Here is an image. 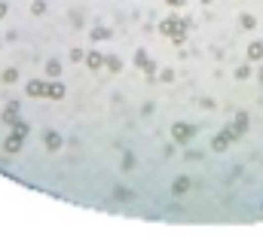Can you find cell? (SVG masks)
Returning <instances> with one entry per match:
<instances>
[{"label": "cell", "instance_id": "obj_1", "mask_svg": "<svg viewBox=\"0 0 263 238\" xmlns=\"http://www.w3.org/2000/svg\"><path fill=\"white\" fill-rule=\"evenodd\" d=\"M159 31H162V34H168V37L184 34V22H178V18H168V22H162V25H159Z\"/></svg>", "mask_w": 263, "mask_h": 238}, {"label": "cell", "instance_id": "obj_2", "mask_svg": "<svg viewBox=\"0 0 263 238\" xmlns=\"http://www.w3.org/2000/svg\"><path fill=\"white\" fill-rule=\"evenodd\" d=\"M236 135H239V132H230V128H226V132H220V135L214 138V143H211V146H214V150H223V146L230 143V141H233Z\"/></svg>", "mask_w": 263, "mask_h": 238}, {"label": "cell", "instance_id": "obj_3", "mask_svg": "<svg viewBox=\"0 0 263 238\" xmlns=\"http://www.w3.org/2000/svg\"><path fill=\"white\" fill-rule=\"evenodd\" d=\"M171 135H174V141H190V138H193V128H190V125H184V122H178Z\"/></svg>", "mask_w": 263, "mask_h": 238}, {"label": "cell", "instance_id": "obj_4", "mask_svg": "<svg viewBox=\"0 0 263 238\" xmlns=\"http://www.w3.org/2000/svg\"><path fill=\"white\" fill-rule=\"evenodd\" d=\"M28 95H31V98L49 95V86H46V83H28Z\"/></svg>", "mask_w": 263, "mask_h": 238}, {"label": "cell", "instance_id": "obj_5", "mask_svg": "<svg viewBox=\"0 0 263 238\" xmlns=\"http://www.w3.org/2000/svg\"><path fill=\"white\" fill-rule=\"evenodd\" d=\"M58 146H61V138H58L55 132H49V135H46V150H49V153H58Z\"/></svg>", "mask_w": 263, "mask_h": 238}, {"label": "cell", "instance_id": "obj_6", "mask_svg": "<svg viewBox=\"0 0 263 238\" xmlns=\"http://www.w3.org/2000/svg\"><path fill=\"white\" fill-rule=\"evenodd\" d=\"M22 146V135H12V138H6V143H3V150L6 153H15Z\"/></svg>", "mask_w": 263, "mask_h": 238}, {"label": "cell", "instance_id": "obj_7", "mask_svg": "<svg viewBox=\"0 0 263 238\" xmlns=\"http://www.w3.org/2000/svg\"><path fill=\"white\" fill-rule=\"evenodd\" d=\"M248 58H251V61L263 58V43H251V46H248Z\"/></svg>", "mask_w": 263, "mask_h": 238}, {"label": "cell", "instance_id": "obj_8", "mask_svg": "<svg viewBox=\"0 0 263 238\" xmlns=\"http://www.w3.org/2000/svg\"><path fill=\"white\" fill-rule=\"evenodd\" d=\"M86 64H89V67H101V64H104L101 52H89V55H86Z\"/></svg>", "mask_w": 263, "mask_h": 238}, {"label": "cell", "instance_id": "obj_9", "mask_svg": "<svg viewBox=\"0 0 263 238\" xmlns=\"http://www.w3.org/2000/svg\"><path fill=\"white\" fill-rule=\"evenodd\" d=\"M49 98H55V101L64 98V86H61V83H52V86H49Z\"/></svg>", "mask_w": 263, "mask_h": 238}, {"label": "cell", "instance_id": "obj_10", "mask_svg": "<svg viewBox=\"0 0 263 238\" xmlns=\"http://www.w3.org/2000/svg\"><path fill=\"white\" fill-rule=\"evenodd\" d=\"M171 190H174V195H181V192H187V190H190V180L178 177V180H174V187H171Z\"/></svg>", "mask_w": 263, "mask_h": 238}, {"label": "cell", "instance_id": "obj_11", "mask_svg": "<svg viewBox=\"0 0 263 238\" xmlns=\"http://www.w3.org/2000/svg\"><path fill=\"white\" fill-rule=\"evenodd\" d=\"M46 73H49V77H58V73H61V64H58V61H49V64H46Z\"/></svg>", "mask_w": 263, "mask_h": 238}, {"label": "cell", "instance_id": "obj_12", "mask_svg": "<svg viewBox=\"0 0 263 238\" xmlns=\"http://www.w3.org/2000/svg\"><path fill=\"white\" fill-rule=\"evenodd\" d=\"M15 113H19V107L9 104V107H6V113H3V119H6V122H15Z\"/></svg>", "mask_w": 263, "mask_h": 238}, {"label": "cell", "instance_id": "obj_13", "mask_svg": "<svg viewBox=\"0 0 263 238\" xmlns=\"http://www.w3.org/2000/svg\"><path fill=\"white\" fill-rule=\"evenodd\" d=\"M15 80H19V70H3V83H15Z\"/></svg>", "mask_w": 263, "mask_h": 238}, {"label": "cell", "instance_id": "obj_14", "mask_svg": "<svg viewBox=\"0 0 263 238\" xmlns=\"http://www.w3.org/2000/svg\"><path fill=\"white\" fill-rule=\"evenodd\" d=\"M104 37H110V31H104V28H95L92 31V40H104Z\"/></svg>", "mask_w": 263, "mask_h": 238}, {"label": "cell", "instance_id": "obj_15", "mask_svg": "<svg viewBox=\"0 0 263 238\" xmlns=\"http://www.w3.org/2000/svg\"><path fill=\"white\" fill-rule=\"evenodd\" d=\"M245 125H248V116L239 113V119H236V132H245Z\"/></svg>", "mask_w": 263, "mask_h": 238}, {"label": "cell", "instance_id": "obj_16", "mask_svg": "<svg viewBox=\"0 0 263 238\" xmlns=\"http://www.w3.org/2000/svg\"><path fill=\"white\" fill-rule=\"evenodd\" d=\"M86 55H89V52H83V49H74V52H71V58H74V61H83Z\"/></svg>", "mask_w": 263, "mask_h": 238}, {"label": "cell", "instance_id": "obj_17", "mask_svg": "<svg viewBox=\"0 0 263 238\" xmlns=\"http://www.w3.org/2000/svg\"><path fill=\"white\" fill-rule=\"evenodd\" d=\"M15 135L25 138V135H28V125H25V122H15Z\"/></svg>", "mask_w": 263, "mask_h": 238}, {"label": "cell", "instance_id": "obj_18", "mask_svg": "<svg viewBox=\"0 0 263 238\" xmlns=\"http://www.w3.org/2000/svg\"><path fill=\"white\" fill-rule=\"evenodd\" d=\"M31 9H34V12H37V15H40V12L46 9V3H43V0H34V6H31Z\"/></svg>", "mask_w": 263, "mask_h": 238}, {"label": "cell", "instance_id": "obj_19", "mask_svg": "<svg viewBox=\"0 0 263 238\" xmlns=\"http://www.w3.org/2000/svg\"><path fill=\"white\" fill-rule=\"evenodd\" d=\"M6 15V3H3V0H0V18H3Z\"/></svg>", "mask_w": 263, "mask_h": 238}, {"label": "cell", "instance_id": "obj_20", "mask_svg": "<svg viewBox=\"0 0 263 238\" xmlns=\"http://www.w3.org/2000/svg\"><path fill=\"white\" fill-rule=\"evenodd\" d=\"M168 3H171V6H184V0H168Z\"/></svg>", "mask_w": 263, "mask_h": 238}]
</instances>
